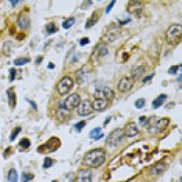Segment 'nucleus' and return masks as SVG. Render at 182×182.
Segmentation results:
<instances>
[{
  "instance_id": "37",
  "label": "nucleus",
  "mask_w": 182,
  "mask_h": 182,
  "mask_svg": "<svg viewBox=\"0 0 182 182\" xmlns=\"http://www.w3.org/2000/svg\"><path fill=\"white\" fill-rule=\"evenodd\" d=\"M153 77H154V74H151V75L146 77H145V79L143 80V83H147V82H150V80H152V79H153Z\"/></svg>"
},
{
  "instance_id": "9",
  "label": "nucleus",
  "mask_w": 182,
  "mask_h": 182,
  "mask_svg": "<svg viewBox=\"0 0 182 182\" xmlns=\"http://www.w3.org/2000/svg\"><path fill=\"white\" fill-rule=\"evenodd\" d=\"M119 35H120V27L117 26L116 24H111L107 28L105 35H104V39H105L106 42L112 43L119 37Z\"/></svg>"
},
{
  "instance_id": "44",
  "label": "nucleus",
  "mask_w": 182,
  "mask_h": 182,
  "mask_svg": "<svg viewBox=\"0 0 182 182\" xmlns=\"http://www.w3.org/2000/svg\"><path fill=\"white\" fill-rule=\"evenodd\" d=\"M181 79H182V77H181V73H180V77H179V79H178L179 82H181Z\"/></svg>"
},
{
  "instance_id": "45",
  "label": "nucleus",
  "mask_w": 182,
  "mask_h": 182,
  "mask_svg": "<svg viewBox=\"0 0 182 182\" xmlns=\"http://www.w3.org/2000/svg\"><path fill=\"white\" fill-rule=\"evenodd\" d=\"M53 182H58V181H57V180H53Z\"/></svg>"
},
{
  "instance_id": "46",
  "label": "nucleus",
  "mask_w": 182,
  "mask_h": 182,
  "mask_svg": "<svg viewBox=\"0 0 182 182\" xmlns=\"http://www.w3.org/2000/svg\"><path fill=\"white\" fill-rule=\"evenodd\" d=\"M180 182H182V180H181V178H180Z\"/></svg>"
},
{
  "instance_id": "28",
  "label": "nucleus",
  "mask_w": 182,
  "mask_h": 182,
  "mask_svg": "<svg viewBox=\"0 0 182 182\" xmlns=\"http://www.w3.org/2000/svg\"><path fill=\"white\" fill-rule=\"evenodd\" d=\"M21 132V128L20 126H18V128H15V129L12 131V133H11V135H10V140L11 141H14V139L15 137L18 136V134Z\"/></svg>"
},
{
  "instance_id": "18",
  "label": "nucleus",
  "mask_w": 182,
  "mask_h": 182,
  "mask_svg": "<svg viewBox=\"0 0 182 182\" xmlns=\"http://www.w3.org/2000/svg\"><path fill=\"white\" fill-rule=\"evenodd\" d=\"M166 99H167V95L166 94H161V95H159L156 99H155L154 102H153V108H159L160 106H162V104H164L165 102H166Z\"/></svg>"
},
{
  "instance_id": "25",
  "label": "nucleus",
  "mask_w": 182,
  "mask_h": 182,
  "mask_svg": "<svg viewBox=\"0 0 182 182\" xmlns=\"http://www.w3.org/2000/svg\"><path fill=\"white\" fill-rule=\"evenodd\" d=\"M19 145H20L21 147H23V150H26V148H28V147H30V145H31V142H30V140H28V139L24 137V139H22V140L19 142Z\"/></svg>"
},
{
  "instance_id": "35",
  "label": "nucleus",
  "mask_w": 182,
  "mask_h": 182,
  "mask_svg": "<svg viewBox=\"0 0 182 182\" xmlns=\"http://www.w3.org/2000/svg\"><path fill=\"white\" fill-rule=\"evenodd\" d=\"M88 43H90V39H88V38H82V39L80 40V45H81V46L87 45Z\"/></svg>"
},
{
  "instance_id": "3",
  "label": "nucleus",
  "mask_w": 182,
  "mask_h": 182,
  "mask_svg": "<svg viewBox=\"0 0 182 182\" xmlns=\"http://www.w3.org/2000/svg\"><path fill=\"white\" fill-rule=\"evenodd\" d=\"M169 119L168 118H162V119H158L156 117H151L146 119L145 123V128H146L151 133H161L165 130L167 129L169 126Z\"/></svg>"
},
{
  "instance_id": "14",
  "label": "nucleus",
  "mask_w": 182,
  "mask_h": 182,
  "mask_svg": "<svg viewBox=\"0 0 182 182\" xmlns=\"http://www.w3.org/2000/svg\"><path fill=\"white\" fill-rule=\"evenodd\" d=\"M77 182H92V171L88 169H82L77 175Z\"/></svg>"
},
{
  "instance_id": "6",
  "label": "nucleus",
  "mask_w": 182,
  "mask_h": 182,
  "mask_svg": "<svg viewBox=\"0 0 182 182\" xmlns=\"http://www.w3.org/2000/svg\"><path fill=\"white\" fill-rule=\"evenodd\" d=\"M123 137H124V132L122 129H116L113 130L111 133L107 136V144L109 146H117L122 142Z\"/></svg>"
},
{
  "instance_id": "20",
  "label": "nucleus",
  "mask_w": 182,
  "mask_h": 182,
  "mask_svg": "<svg viewBox=\"0 0 182 182\" xmlns=\"http://www.w3.org/2000/svg\"><path fill=\"white\" fill-rule=\"evenodd\" d=\"M7 179L9 182H18V180H19L18 171H17L15 169H10L9 172H8Z\"/></svg>"
},
{
  "instance_id": "32",
  "label": "nucleus",
  "mask_w": 182,
  "mask_h": 182,
  "mask_svg": "<svg viewBox=\"0 0 182 182\" xmlns=\"http://www.w3.org/2000/svg\"><path fill=\"white\" fill-rule=\"evenodd\" d=\"M85 126H86V122H85V121H80V122L77 123V124H75L74 129L77 130V132H81V130L83 129V128H84Z\"/></svg>"
},
{
  "instance_id": "42",
  "label": "nucleus",
  "mask_w": 182,
  "mask_h": 182,
  "mask_svg": "<svg viewBox=\"0 0 182 182\" xmlns=\"http://www.w3.org/2000/svg\"><path fill=\"white\" fill-rule=\"evenodd\" d=\"M53 68H55L53 64H48V69H53Z\"/></svg>"
},
{
  "instance_id": "29",
  "label": "nucleus",
  "mask_w": 182,
  "mask_h": 182,
  "mask_svg": "<svg viewBox=\"0 0 182 182\" xmlns=\"http://www.w3.org/2000/svg\"><path fill=\"white\" fill-rule=\"evenodd\" d=\"M33 178H34V176H33V175L24 172V173H23V176H22V182H28L30 180H32Z\"/></svg>"
},
{
  "instance_id": "31",
  "label": "nucleus",
  "mask_w": 182,
  "mask_h": 182,
  "mask_svg": "<svg viewBox=\"0 0 182 182\" xmlns=\"http://www.w3.org/2000/svg\"><path fill=\"white\" fill-rule=\"evenodd\" d=\"M179 69H181V64H179V66H172V67L168 70V73L169 74H176L177 72H178Z\"/></svg>"
},
{
  "instance_id": "24",
  "label": "nucleus",
  "mask_w": 182,
  "mask_h": 182,
  "mask_svg": "<svg viewBox=\"0 0 182 182\" xmlns=\"http://www.w3.org/2000/svg\"><path fill=\"white\" fill-rule=\"evenodd\" d=\"M74 22H75V19H74V18L68 19V20H66V21L62 23V27L66 28V30H68V28H70L71 26L74 24Z\"/></svg>"
},
{
  "instance_id": "30",
  "label": "nucleus",
  "mask_w": 182,
  "mask_h": 182,
  "mask_svg": "<svg viewBox=\"0 0 182 182\" xmlns=\"http://www.w3.org/2000/svg\"><path fill=\"white\" fill-rule=\"evenodd\" d=\"M144 106H145V99L144 98H140V99H137L136 102H135V107L139 109L143 108Z\"/></svg>"
},
{
  "instance_id": "22",
  "label": "nucleus",
  "mask_w": 182,
  "mask_h": 182,
  "mask_svg": "<svg viewBox=\"0 0 182 182\" xmlns=\"http://www.w3.org/2000/svg\"><path fill=\"white\" fill-rule=\"evenodd\" d=\"M46 28H47V33H48V34H53V33H57V32H58V27H57L56 24H55L53 22H50L49 24H47Z\"/></svg>"
},
{
  "instance_id": "11",
  "label": "nucleus",
  "mask_w": 182,
  "mask_h": 182,
  "mask_svg": "<svg viewBox=\"0 0 182 182\" xmlns=\"http://www.w3.org/2000/svg\"><path fill=\"white\" fill-rule=\"evenodd\" d=\"M134 84V81L131 79V77H122L121 80H120L119 84H118V91L122 92V93H124V92H128L130 91L131 88H132V86H133Z\"/></svg>"
},
{
  "instance_id": "2",
  "label": "nucleus",
  "mask_w": 182,
  "mask_h": 182,
  "mask_svg": "<svg viewBox=\"0 0 182 182\" xmlns=\"http://www.w3.org/2000/svg\"><path fill=\"white\" fill-rule=\"evenodd\" d=\"M106 160V152L104 148H95L84 155V162L92 168L100 167Z\"/></svg>"
},
{
  "instance_id": "15",
  "label": "nucleus",
  "mask_w": 182,
  "mask_h": 182,
  "mask_svg": "<svg viewBox=\"0 0 182 182\" xmlns=\"http://www.w3.org/2000/svg\"><path fill=\"white\" fill-rule=\"evenodd\" d=\"M126 136L129 137H133V136H136L137 134H139V129H137L136 124L134 122H131L129 126H126V133H124Z\"/></svg>"
},
{
  "instance_id": "10",
  "label": "nucleus",
  "mask_w": 182,
  "mask_h": 182,
  "mask_svg": "<svg viewBox=\"0 0 182 182\" xmlns=\"http://www.w3.org/2000/svg\"><path fill=\"white\" fill-rule=\"evenodd\" d=\"M94 111V108H93V104L90 100H83V102L80 103V105L77 106V113L82 117L84 116H88L91 115L92 112Z\"/></svg>"
},
{
  "instance_id": "5",
  "label": "nucleus",
  "mask_w": 182,
  "mask_h": 182,
  "mask_svg": "<svg viewBox=\"0 0 182 182\" xmlns=\"http://www.w3.org/2000/svg\"><path fill=\"white\" fill-rule=\"evenodd\" d=\"M74 85V81L72 77H62L60 82L58 83V86H57V91L60 95H67L69 92L72 90Z\"/></svg>"
},
{
  "instance_id": "27",
  "label": "nucleus",
  "mask_w": 182,
  "mask_h": 182,
  "mask_svg": "<svg viewBox=\"0 0 182 182\" xmlns=\"http://www.w3.org/2000/svg\"><path fill=\"white\" fill-rule=\"evenodd\" d=\"M97 50L99 51V56H106L108 53V50L106 48V46L104 45H99L97 47Z\"/></svg>"
},
{
  "instance_id": "4",
  "label": "nucleus",
  "mask_w": 182,
  "mask_h": 182,
  "mask_svg": "<svg viewBox=\"0 0 182 182\" xmlns=\"http://www.w3.org/2000/svg\"><path fill=\"white\" fill-rule=\"evenodd\" d=\"M182 26L181 24H172L166 31V40L169 45L177 46L181 43Z\"/></svg>"
},
{
  "instance_id": "26",
  "label": "nucleus",
  "mask_w": 182,
  "mask_h": 182,
  "mask_svg": "<svg viewBox=\"0 0 182 182\" xmlns=\"http://www.w3.org/2000/svg\"><path fill=\"white\" fill-rule=\"evenodd\" d=\"M53 159L50 157H46L45 159H44V165H43V167L45 169H48V168H50L51 166H53Z\"/></svg>"
},
{
  "instance_id": "39",
  "label": "nucleus",
  "mask_w": 182,
  "mask_h": 182,
  "mask_svg": "<svg viewBox=\"0 0 182 182\" xmlns=\"http://www.w3.org/2000/svg\"><path fill=\"white\" fill-rule=\"evenodd\" d=\"M10 2H11V4H12V6H17V4H19V2H20V1H19V0H10Z\"/></svg>"
},
{
  "instance_id": "16",
  "label": "nucleus",
  "mask_w": 182,
  "mask_h": 182,
  "mask_svg": "<svg viewBox=\"0 0 182 182\" xmlns=\"http://www.w3.org/2000/svg\"><path fill=\"white\" fill-rule=\"evenodd\" d=\"M7 96H8V103H9V106L11 108H14L15 105H17V96H15V93L14 91H12V88H9L7 91Z\"/></svg>"
},
{
  "instance_id": "17",
  "label": "nucleus",
  "mask_w": 182,
  "mask_h": 182,
  "mask_svg": "<svg viewBox=\"0 0 182 182\" xmlns=\"http://www.w3.org/2000/svg\"><path fill=\"white\" fill-rule=\"evenodd\" d=\"M145 72V66H137V67L133 68L132 69V80H136V79H139V77L142 75V74Z\"/></svg>"
},
{
  "instance_id": "12",
  "label": "nucleus",
  "mask_w": 182,
  "mask_h": 182,
  "mask_svg": "<svg viewBox=\"0 0 182 182\" xmlns=\"http://www.w3.org/2000/svg\"><path fill=\"white\" fill-rule=\"evenodd\" d=\"M128 10L130 13H133L136 15V13H139L137 15L140 17V14L142 13L143 10V4L142 1H130L129 6H128Z\"/></svg>"
},
{
  "instance_id": "8",
  "label": "nucleus",
  "mask_w": 182,
  "mask_h": 182,
  "mask_svg": "<svg viewBox=\"0 0 182 182\" xmlns=\"http://www.w3.org/2000/svg\"><path fill=\"white\" fill-rule=\"evenodd\" d=\"M60 146V140L58 137H51L50 140H48L44 145L38 147V152L39 153H51V152L57 151V148Z\"/></svg>"
},
{
  "instance_id": "33",
  "label": "nucleus",
  "mask_w": 182,
  "mask_h": 182,
  "mask_svg": "<svg viewBox=\"0 0 182 182\" xmlns=\"http://www.w3.org/2000/svg\"><path fill=\"white\" fill-rule=\"evenodd\" d=\"M10 81L12 82V81H14V79H15V75H17V70L14 69V68H12V69H10Z\"/></svg>"
},
{
  "instance_id": "43",
  "label": "nucleus",
  "mask_w": 182,
  "mask_h": 182,
  "mask_svg": "<svg viewBox=\"0 0 182 182\" xmlns=\"http://www.w3.org/2000/svg\"><path fill=\"white\" fill-rule=\"evenodd\" d=\"M144 120H146V118H145V117H142V118H140V121H144Z\"/></svg>"
},
{
  "instance_id": "21",
  "label": "nucleus",
  "mask_w": 182,
  "mask_h": 182,
  "mask_svg": "<svg viewBox=\"0 0 182 182\" xmlns=\"http://www.w3.org/2000/svg\"><path fill=\"white\" fill-rule=\"evenodd\" d=\"M18 25L23 30H26L30 26V19L26 17H22L18 20Z\"/></svg>"
},
{
  "instance_id": "13",
  "label": "nucleus",
  "mask_w": 182,
  "mask_h": 182,
  "mask_svg": "<svg viewBox=\"0 0 182 182\" xmlns=\"http://www.w3.org/2000/svg\"><path fill=\"white\" fill-rule=\"evenodd\" d=\"M166 170V164L164 161H159L157 164H155L151 169H150V175L152 176H160L161 173H164Z\"/></svg>"
},
{
  "instance_id": "1",
  "label": "nucleus",
  "mask_w": 182,
  "mask_h": 182,
  "mask_svg": "<svg viewBox=\"0 0 182 182\" xmlns=\"http://www.w3.org/2000/svg\"><path fill=\"white\" fill-rule=\"evenodd\" d=\"M115 98V93L109 87H104L103 90H96L94 92V100H93V108L94 110H104L112 102Z\"/></svg>"
},
{
  "instance_id": "40",
  "label": "nucleus",
  "mask_w": 182,
  "mask_h": 182,
  "mask_svg": "<svg viewBox=\"0 0 182 182\" xmlns=\"http://www.w3.org/2000/svg\"><path fill=\"white\" fill-rule=\"evenodd\" d=\"M43 59H44L43 57H38V58L36 59V61H35V62L37 63V64H39V63H40V62H42V61H43Z\"/></svg>"
},
{
  "instance_id": "41",
  "label": "nucleus",
  "mask_w": 182,
  "mask_h": 182,
  "mask_svg": "<svg viewBox=\"0 0 182 182\" xmlns=\"http://www.w3.org/2000/svg\"><path fill=\"white\" fill-rule=\"evenodd\" d=\"M173 106H175V104H173V103H171V104H168V105H167V108H172Z\"/></svg>"
},
{
  "instance_id": "19",
  "label": "nucleus",
  "mask_w": 182,
  "mask_h": 182,
  "mask_svg": "<svg viewBox=\"0 0 182 182\" xmlns=\"http://www.w3.org/2000/svg\"><path fill=\"white\" fill-rule=\"evenodd\" d=\"M104 136V133L102 132V129L100 128H95L90 132V137L91 139H94V140H99Z\"/></svg>"
},
{
  "instance_id": "7",
  "label": "nucleus",
  "mask_w": 182,
  "mask_h": 182,
  "mask_svg": "<svg viewBox=\"0 0 182 182\" xmlns=\"http://www.w3.org/2000/svg\"><path fill=\"white\" fill-rule=\"evenodd\" d=\"M81 103V97L79 94H71L70 96H68L67 99L64 100L63 105H60V108L64 109V110H73L75 107L80 105Z\"/></svg>"
},
{
  "instance_id": "23",
  "label": "nucleus",
  "mask_w": 182,
  "mask_h": 182,
  "mask_svg": "<svg viewBox=\"0 0 182 182\" xmlns=\"http://www.w3.org/2000/svg\"><path fill=\"white\" fill-rule=\"evenodd\" d=\"M31 61L30 58H18V59H15L13 61V63L15 66H23V64H26Z\"/></svg>"
},
{
  "instance_id": "38",
  "label": "nucleus",
  "mask_w": 182,
  "mask_h": 182,
  "mask_svg": "<svg viewBox=\"0 0 182 182\" xmlns=\"http://www.w3.org/2000/svg\"><path fill=\"white\" fill-rule=\"evenodd\" d=\"M95 23H96V21H93V20H92V21H88L87 23H86V25H85V27L86 28H90L92 26V25H94Z\"/></svg>"
},
{
  "instance_id": "36",
  "label": "nucleus",
  "mask_w": 182,
  "mask_h": 182,
  "mask_svg": "<svg viewBox=\"0 0 182 182\" xmlns=\"http://www.w3.org/2000/svg\"><path fill=\"white\" fill-rule=\"evenodd\" d=\"M26 100H27V102L31 104V106L33 107V109H34V110H37V105H36L35 103L33 102V100H31V99H26Z\"/></svg>"
},
{
  "instance_id": "34",
  "label": "nucleus",
  "mask_w": 182,
  "mask_h": 182,
  "mask_svg": "<svg viewBox=\"0 0 182 182\" xmlns=\"http://www.w3.org/2000/svg\"><path fill=\"white\" fill-rule=\"evenodd\" d=\"M116 2H117L116 0H112L111 2H110V4H109L108 6H107V8H106V14H108L109 12H110V10H111V9H112V7L115 6V4H116Z\"/></svg>"
}]
</instances>
